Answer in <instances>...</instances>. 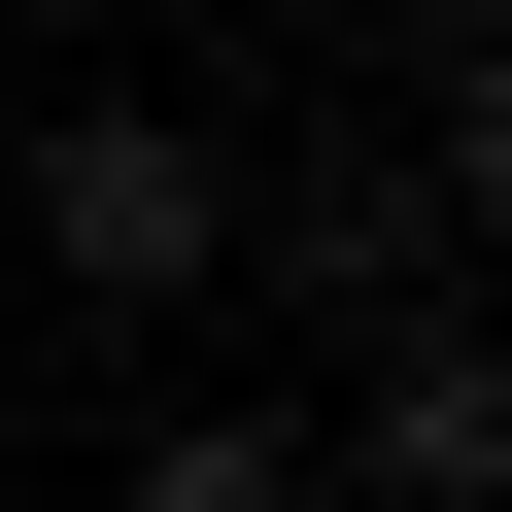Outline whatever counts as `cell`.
I'll return each instance as SVG.
<instances>
[{
	"label": "cell",
	"mask_w": 512,
	"mask_h": 512,
	"mask_svg": "<svg viewBox=\"0 0 512 512\" xmlns=\"http://www.w3.org/2000/svg\"><path fill=\"white\" fill-rule=\"evenodd\" d=\"M0 239H35L69 308H205V274H239V137H205V103H69L35 171H0Z\"/></svg>",
	"instance_id": "obj_1"
},
{
	"label": "cell",
	"mask_w": 512,
	"mask_h": 512,
	"mask_svg": "<svg viewBox=\"0 0 512 512\" xmlns=\"http://www.w3.org/2000/svg\"><path fill=\"white\" fill-rule=\"evenodd\" d=\"M342 512H512V308H478V274L376 308V376H342Z\"/></svg>",
	"instance_id": "obj_2"
},
{
	"label": "cell",
	"mask_w": 512,
	"mask_h": 512,
	"mask_svg": "<svg viewBox=\"0 0 512 512\" xmlns=\"http://www.w3.org/2000/svg\"><path fill=\"white\" fill-rule=\"evenodd\" d=\"M103 512H342V444H308V410H137Z\"/></svg>",
	"instance_id": "obj_3"
},
{
	"label": "cell",
	"mask_w": 512,
	"mask_h": 512,
	"mask_svg": "<svg viewBox=\"0 0 512 512\" xmlns=\"http://www.w3.org/2000/svg\"><path fill=\"white\" fill-rule=\"evenodd\" d=\"M410 171H444V239H512V35H444V103H410Z\"/></svg>",
	"instance_id": "obj_4"
},
{
	"label": "cell",
	"mask_w": 512,
	"mask_h": 512,
	"mask_svg": "<svg viewBox=\"0 0 512 512\" xmlns=\"http://www.w3.org/2000/svg\"><path fill=\"white\" fill-rule=\"evenodd\" d=\"M444 35H512V0H444Z\"/></svg>",
	"instance_id": "obj_5"
}]
</instances>
